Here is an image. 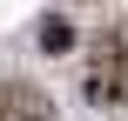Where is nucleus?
Masks as SVG:
<instances>
[{"label": "nucleus", "mask_w": 128, "mask_h": 121, "mask_svg": "<svg viewBox=\"0 0 128 121\" xmlns=\"http://www.w3.org/2000/svg\"><path fill=\"white\" fill-rule=\"evenodd\" d=\"M34 40H40V54H68V47H74V27H68L61 13H40V20H34Z\"/></svg>", "instance_id": "3"}, {"label": "nucleus", "mask_w": 128, "mask_h": 121, "mask_svg": "<svg viewBox=\"0 0 128 121\" xmlns=\"http://www.w3.org/2000/svg\"><path fill=\"white\" fill-rule=\"evenodd\" d=\"M0 121H61V108L47 101V88H34L20 74H0Z\"/></svg>", "instance_id": "2"}, {"label": "nucleus", "mask_w": 128, "mask_h": 121, "mask_svg": "<svg viewBox=\"0 0 128 121\" xmlns=\"http://www.w3.org/2000/svg\"><path fill=\"white\" fill-rule=\"evenodd\" d=\"M128 94V20H115L101 40H94V74H88V101L94 108H115Z\"/></svg>", "instance_id": "1"}]
</instances>
